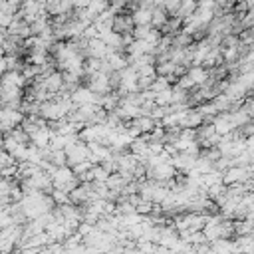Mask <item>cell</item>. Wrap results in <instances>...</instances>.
<instances>
[{
    "label": "cell",
    "mask_w": 254,
    "mask_h": 254,
    "mask_svg": "<svg viewBox=\"0 0 254 254\" xmlns=\"http://www.w3.org/2000/svg\"><path fill=\"white\" fill-rule=\"evenodd\" d=\"M64 153H65V159H67V167L77 165V163H81V161H89L87 145L81 143V141H75V143L67 145V147L64 149Z\"/></svg>",
    "instance_id": "obj_3"
},
{
    "label": "cell",
    "mask_w": 254,
    "mask_h": 254,
    "mask_svg": "<svg viewBox=\"0 0 254 254\" xmlns=\"http://www.w3.org/2000/svg\"><path fill=\"white\" fill-rule=\"evenodd\" d=\"M40 254H65V250L62 242H50L46 248L40 250Z\"/></svg>",
    "instance_id": "obj_6"
},
{
    "label": "cell",
    "mask_w": 254,
    "mask_h": 254,
    "mask_svg": "<svg viewBox=\"0 0 254 254\" xmlns=\"http://www.w3.org/2000/svg\"><path fill=\"white\" fill-rule=\"evenodd\" d=\"M22 119H24V115H22L20 111L8 109V107H0V125H2V129H4V133L10 131V129L20 127Z\"/></svg>",
    "instance_id": "obj_4"
},
{
    "label": "cell",
    "mask_w": 254,
    "mask_h": 254,
    "mask_svg": "<svg viewBox=\"0 0 254 254\" xmlns=\"http://www.w3.org/2000/svg\"><path fill=\"white\" fill-rule=\"evenodd\" d=\"M52 129H50V125H44V127H40V129H36L32 135H30V143L28 145H32V147H36V149H48V143H50V139H52Z\"/></svg>",
    "instance_id": "obj_5"
},
{
    "label": "cell",
    "mask_w": 254,
    "mask_h": 254,
    "mask_svg": "<svg viewBox=\"0 0 254 254\" xmlns=\"http://www.w3.org/2000/svg\"><path fill=\"white\" fill-rule=\"evenodd\" d=\"M2 133H4V129H2V125H0V135H2Z\"/></svg>",
    "instance_id": "obj_7"
},
{
    "label": "cell",
    "mask_w": 254,
    "mask_h": 254,
    "mask_svg": "<svg viewBox=\"0 0 254 254\" xmlns=\"http://www.w3.org/2000/svg\"><path fill=\"white\" fill-rule=\"evenodd\" d=\"M50 179H52V189L64 190V192H71L79 185V179L73 175V171L67 165L65 167H56L50 173Z\"/></svg>",
    "instance_id": "obj_1"
},
{
    "label": "cell",
    "mask_w": 254,
    "mask_h": 254,
    "mask_svg": "<svg viewBox=\"0 0 254 254\" xmlns=\"http://www.w3.org/2000/svg\"><path fill=\"white\" fill-rule=\"evenodd\" d=\"M252 181V167H228L222 173V185L232 187V185H244Z\"/></svg>",
    "instance_id": "obj_2"
}]
</instances>
